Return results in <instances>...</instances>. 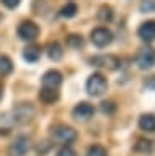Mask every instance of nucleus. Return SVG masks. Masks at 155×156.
Masks as SVG:
<instances>
[{
  "label": "nucleus",
  "mask_w": 155,
  "mask_h": 156,
  "mask_svg": "<svg viewBox=\"0 0 155 156\" xmlns=\"http://www.w3.org/2000/svg\"><path fill=\"white\" fill-rule=\"evenodd\" d=\"M108 90V80L101 73H93L87 80V91L90 96H101Z\"/></svg>",
  "instance_id": "obj_1"
},
{
  "label": "nucleus",
  "mask_w": 155,
  "mask_h": 156,
  "mask_svg": "<svg viewBox=\"0 0 155 156\" xmlns=\"http://www.w3.org/2000/svg\"><path fill=\"white\" fill-rule=\"evenodd\" d=\"M12 117L15 120V124H26V122H30L35 117V107L30 102H21V104L13 107Z\"/></svg>",
  "instance_id": "obj_2"
},
{
  "label": "nucleus",
  "mask_w": 155,
  "mask_h": 156,
  "mask_svg": "<svg viewBox=\"0 0 155 156\" xmlns=\"http://www.w3.org/2000/svg\"><path fill=\"white\" fill-rule=\"evenodd\" d=\"M90 37H91V42H93L96 47H106V46L111 44V41H113V34H111V31L108 28H103V26L95 28L93 31H91Z\"/></svg>",
  "instance_id": "obj_3"
},
{
  "label": "nucleus",
  "mask_w": 155,
  "mask_h": 156,
  "mask_svg": "<svg viewBox=\"0 0 155 156\" xmlns=\"http://www.w3.org/2000/svg\"><path fill=\"white\" fill-rule=\"evenodd\" d=\"M137 65L140 70H149L155 65V49L153 47H144L140 49L137 54V58H135Z\"/></svg>",
  "instance_id": "obj_4"
},
{
  "label": "nucleus",
  "mask_w": 155,
  "mask_h": 156,
  "mask_svg": "<svg viewBox=\"0 0 155 156\" xmlns=\"http://www.w3.org/2000/svg\"><path fill=\"white\" fill-rule=\"evenodd\" d=\"M52 138L61 143H72L77 138V132L72 127L67 125H57L52 129Z\"/></svg>",
  "instance_id": "obj_5"
},
{
  "label": "nucleus",
  "mask_w": 155,
  "mask_h": 156,
  "mask_svg": "<svg viewBox=\"0 0 155 156\" xmlns=\"http://www.w3.org/2000/svg\"><path fill=\"white\" fill-rule=\"evenodd\" d=\"M18 36H20L23 41H35V39L39 36V28L35 21H23L20 26H18Z\"/></svg>",
  "instance_id": "obj_6"
},
{
  "label": "nucleus",
  "mask_w": 155,
  "mask_h": 156,
  "mask_svg": "<svg viewBox=\"0 0 155 156\" xmlns=\"http://www.w3.org/2000/svg\"><path fill=\"white\" fill-rule=\"evenodd\" d=\"M30 150V138L25 135H20L8 148V156H25Z\"/></svg>",
  "instance_id": "obj_7"
},
{
  "label": "nucleus",
  "mask_w": 155,
  "mask_h": 156,
  "mask_svg": "<svg viewBox=\"0 0 155 156\" xmlns=\"http://www.w3.org/2000/svg\"><path fill=\"white\" fill-rule=\"evenodd\" d=\"M90 63L95 67L108 68V70H116V68H119V58L114 57V55H96L93 58H90Z\"/></svg>",
  "instance_id": "obj_8"
},
{
  "label": "nucleus",
  "mask_w": 155,
  "mask_h": 156,
  "mask_svg": "<svg viewBox=\"0 0 155 156\" xmlns=\"http://www.w3.org/2000/svg\"><path fill=\"white\" fill-rule=\"evenodd\" d=\"M72 114H74V117L79 120H88L90 117L95 114V109L91 104H88V102H80V104H77L74 107Z\"/></svg>",
  "instance_id": "obj_9"
},
{
  "label": "nucleus",
  "mask_w": 155,
  "mask_h": 156,
  "mask_svg": "<svg viewBox=\"0 0 155 156\" xmlns=\"http://www.w3.org/2000/svg\"><path fill=\"white\" fill-rule=\"evenodd\" d=\"M139 37L142 39V41L145 42H152L153 39H155V21L153 20H150V21H145L140 24V28H139Z\"/></svg>",
  "instance_id": "obj_10"
},
{
  "label": "nucleus",
  "mask_w": 155,
  "mask_h": 156,
  "mask_svg": "<svg viewBox=\"0 0 155 156\" xmlns=\"http://www.w3.org/2000/svg\"><path fill=\"white\" fill-rule=\"evenodd\" d=\"M62 83V75L57 70H49L42 75V86L46 88H59Z\"/></svg>",
  "instance_id": "obj_11"
},
{
  "label": "nucleus",
  "mask_w": 155,
  "mask_h": 156,
  "mask_svg": "<svg viewBox=\"0 0 155 156\" xmlns=\"http://www.w3.org/2000/svg\"><path fill=\"white\" fill-rule=\"evenodd\" d=\"M39 99L44 102V104H54V102L59 99V91H57L56 88L42 86V90L39 91Z\"/></svg>",
  "instance_id": "obj_12"
},
{
  "label": "nucleus",
  "mask_w": 155,
  "mask_h": 156,
  "mask_svg": "<svg viewBox=\"0 0 155 156\" xmlns=\"http://www.w3.org/2000/svg\"><path fill=\"white\" fill-rule=\"evenodd\" d=\"M13 125H15V120H13L12 114H8V112L0 114V133H2V135H8L12 132Z\"/></svg>",
  "instance_id": "obj_13"
},
{
  "label": "nucleus",
  "mask_w": 155,
  "mask_h": 156,
  "mask_svg": "<svg viewBox=\"0 0 155 156\" xmlns=\"http://www.w3.org/2000/svg\"><path fill=\"white\" fill-rule=\"evenodd\" d=\"M41 57V47L38 44H28L23 51V58L28 62H36Z\"/></svg>",
  "instance_id": "obj_14"
},
{
  "label": "nucleus",
  "mask_w": 155,
  "mask_h": 156,
  "mask_svg": "<svg viewBox=\"0 0 155 156\" xmlns=\"http://www.w3.org/2000/svg\"><path fill=\"white\" fill-rule=\"evenodd\" d=\"M139 127L144 132H155V115L153 114H142L139 119Z\"/></svg>",
  "instance_id": "obj_15"
},
{
  "label": "nucleus",
  "mask_w": 155,
  "mask_h": 156,
  "mask_svg": "<svg viewBox=\"0 0 155 156\" xmlns=\"http://www.w3.org/2000/svg\"><path fill=\"white\" fill-rule=\"evenodd\" d=\"M47 55H49L51 60L57 62V60H61V58H62L64 52H62V47L59 46V44H57V42H52V44H49V46H47Z\"/></svg>",
  "instance_id": "obj_16"
},
{
  "label": "nucleus",
  "mask_w": 155,
  "mask_h": 156,
  "mask_svg": "<svg viewBox=\"0 0 155 156\" xmlns=\"http://www.w3.org/2000/svg\"><path fill=\"white\" fill-rule=\"evenodd\" d=\"M77 12H79V7L74 3V2H69L67 5H64V7L61 8V12H59V16L62 18H74Z\"/></svg>",
  "instance_id": "obj_17"
},
{
  "label": "nucleus",
  "mask_w": 155,
  "mask_h": 156,
  "mask_svg": "<svg viewBox=\"0 0 155 156\" xmlns=\"http://www.w3.org/2000/svg\"><path fill=\"white\" fill-rule=\"evenodd\" d=\"M134 150L137 151V153L149 154V153H152L153 146H152V141H150V140H144V138H140V140H137V143H135Z\"/></svg>",
  "instance_id": "obj_18"
},
{
  "label": "nucleus",
  "mask_w": 155,
  "mask_h": 156,
  "mask_svg": "<svg viewBox=\"0 0 155 156\" xmlns=\"http://www.w3.org/2000/svg\"><path fill=\"white\" fill-rule=\"evenodd\" d=\"M13 70V63L8 57L0 55V76H7L8 73H12Z\"/></svg>",
  "instance_id": "obj_19"
},
{
  "label": "nucleus",
  "mask_w": 155,
  "mask_h": 156,
  "mask_svg": "<svg viewBox=\"0 0 155 156\" xmlns=\"http://www.w3.org/2000/svg\"><path fill=\"white\" fill-rule=\"evenodd\" d=\"M98 20L100 21H103V23H108L113 20V10H111V7H108V5H103V7H100L98 10Z\"/></svg>",
  "instance_id": "obj_20"
},
{
  "label": "nucleus",
  "mask_w": 155,
  "mask_h": 156,
  "mask_svg": "<svg viewBox=\"0 0 155 156\" xmlns=\"http://www.w3.org/2000/svg\"><path fill=\"white\" fill-rule=\"evenodd\" d=\"M65 41H67V46L72 47V49H80L83 46V37H82L80 34H69Z\"/></svg>",
  "instance_id": "obj_21"
},
{
  "label": "nucleus",
  "mask_w": 155,
  "mask_h": 156,
  "mask_svg": "<svg viewBox=\"0 0 155 156\" xmlns=\"http://www.w3.org/2000/svg\"><path fill=\"white\" fill-rule=\"evenodd\" d=\"M87 156H106V151H105L103 146L93 145L88 148V151H87Z\"/></svg>",
  "instance_id": "obj_22"
},
{
  "label": "nucleus",
  "mask_w": 155,
  "mask_h": 156,
  "mask_svg": "<svg viewBox=\"0 0 155 156\" xmlns=\"http://www.w3.org/2000/svg\"><path fill=\"white\" fill-rule=\"evenodd\" d=\"M153 10H155V2L153 0H144V2L140 3V12L149 13V12H153Z\"/></svg>",
  "instance_id": "obj_23"
},
{
  "label": "nucleus",
  "mask_w": 155,
  "mask_h": 156,
  "mask_svg": "<svg viewBox=\"0 0 155 156\" xmlns=\"http://www.w3.org/2000/svg\"><path fill=\"white\" fill-rule=\"evenodd\" d=\"M101 111L106 112V114H113V112L116 111V104L111 101H103L101 102Z\"/></svg>",
  "instance_id": "obj_24"
},
{
  "label": "nucleus",
  "mask_w": 155,
  "mask_h": 156,
  "mask_svg": "<svg viewBox=\"0 0 155 156\" xmlns=\"http://www.w3.org/2000/svg\"><path fill=\"white\" fill-rule=\"evenodd\" d=\"M56 156H77V154H75V151L72 150L70 146H67V145H65V146H62V148L57 151V154H56Z\"/></svg>",
  "instance_id": "obj_25"
},
{
  "label": "nucleus",
  "mask_w": 155,
  "mask_h": 156,
  "mask_svg": "<svg viewBox=\"0 0 155 156\" xmlns=\"http://www.w3.org/2000/svg\"><path fill=\"white\" fill-rule=\"evenodd\" d=\"M36 150H38V153L42 154V153H46V151L51 150V143H49V141H41V143L36 146Z\"/></svg>",
  "instance_id": "obj_26"
},
{
  "label": "nucleus",
  "mask_w": 155,
  "mask_h": 156,
  "mask_svg": "<svg viewBox=\"0 0 155 156\" xmlns=\"http://www.w3.org/2000/svg\"><path fill=\"white\" fill-rule=\"evenodd\" d=\"M21 0H2V3L5 5L7 8H17L18 5H20Z\"/></svg>",
  "instance_id": "obj_27"
},
{
  "label": "nucleus",
  "mask_w": 155,
  "mask_h": 156,
  "mask_svg": "<svg viewBox=\"0 0 155 156\" xmlns=\"http://www.w3.org/2000/svg\"><path fill=\"white\" fill-rule=\"evenodd\" d=\"M145 88H149V90H155V75L153 76H149L147 80H145Z\"/></svg>",
  "instance_id": "obj_28"
},
{
  "label": "nucleus",
  "mask_w": 155,
  "mask_h": 156,
  "mask_svg": "<svg viewBox=\"0 0 155 156\" xmlns=\"http://www.w3.org/2000/svg\"><path fill=\"white\" fill-rule=\"evenodd\" d=\"M2 96H3V86H2V83H0V99H2Z\"/></svg>",
  "instance_id": "obj_29"
}]
</instances>
